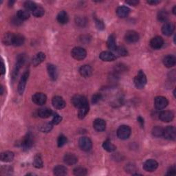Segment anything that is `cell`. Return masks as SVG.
<instances>
[{"instance_id":"obj_1","label":"cell","mask_w":176,"mask_h":176,"mask_svg":"<svg viewBox=\"0 0 176 176\" xmlns=\"http://www.w3.org/2000/svg\"><path fill=\"white\" fill-rule=\"evenodd\" d=\"M134 82L135 86L138 89H141L144 88L147 82V77L145 74L144 73V72L140 70L138 72V74L135 77Z\"/></svg>"},{"instance_id":"obj_2","label":"cell","mask_w":176,"mask_h":176,"mask_svg":"<svg viewBox=\"0 0 176 176\" xmlns=\"http://www.w3.org/2000/svg\"><path fill=\"white\" fill-rule=\"evenodd\" d=\"M131 128L127 125H121L117 130V136L121 140H127L131 135Z\"/></svg>"},{"instance_id":"obj_3","label":"cell","mask_w":176,"mask_h":176,"mask_svg":"<svg viewBox=\"0 0 176 176\" xmlns=\"http://www.w3.org/2000/svg\"><path fill=\"white\" fill-rule=\"evenodd\" d=\"M29 74H30L29 70H26L20 78L19 85H18V88H17L18 93H19L20 95L24 94L25 88H26L28 78L29 77Z\"/></svg>"},{"instance_id":"obj_4","label":"cell","mask_w":176,"mask_h":176,"mask_svg":"<svg viewBox=\"0 0 176 176\" xmlns=\"http://www.w3.org/2000/svg\"><path fill=\"white\" fill-rule=\"evenodd\" d=\"M72 56L77 61H81L83 60L87 56V52L81 47H76L72 50Z\"/></svg>"},{"instance_id":"obj_5","label":"cell","mask_w":176,"mask_h":176,"mask_svg":"<svg viewBox=\"0 0 176 176\" xmlns=\"http://www.w3.org/2000/svg\"><path fill=\"white\" fill-rule=\"evenodd\" d=\"M78 145L81 150L84 151V152H89L90 151L92 147V142L91 140L88 137H81L78 141Z\"/></svg>"},{"instance_id":"obj_6","label":"cell","mask_w":176,"mask_h":176,"mask_svg":"<svg viewBox=\"0 0 176 176\" xmlns=\"http://www.w3.org/2000/svg\"><path fill=\"white\" fill-rule=\"evenodd\" d=\"M25 61H26V57H25L24 55H19L17 56L16 66L15 67V69H14L13 72V74H12L13 79H15V78L17 77L21 66H22L25 63Z\"/></svg>"},{"instance_id":"obj_7","label":"cell","mask_w":176,"mask_h":176,"mask_svg":"<svg viewBox=\"0 0 176 176\" xmlns=\"http://www.w3.org/2000/svg\"><path fill=\"white\" fill-rule=\"evenodd\" d=\"M72 103L73 105L75 107L79 109L83 105H84L85 104L88 103V101L85 96L77 94L72 97Z\"/></svg>"},{"instance_id":"obj_8","label":"cell","mask_w":176,"mask_h":176,"mask_svg":"<svg viewBox=\"0 0 176 176\" xmlns=\"http://www.w3.org/2000/svg\"><path fill=\"white\" fill-rule=\"evenodd\" d=\"M33 136L29 133V134H27L26 136H24L22 141H21V147L24 149V150H28L30 149L31 147L33 145Z\"/></svg>"},{"instance_id":"obj_9","label":"cell","mask_w":176,"mask_h":176,"mask_svg":"<svg viewBox=\"0 0 176 176\" xmlns=\"http://www.w3.org/2000/svg\"><path fill=\"white\" fill-rule=\"evenodd\" d=\"M164 138L169 141H175L176 138L175 129L173 126H168L164 129L163 135Z\"/></svg>"},{"instance_id":"obj_10","label":"cell","mask_w":176,"mask_h":176,"mask_svg":"<svg viewBox=\"0 0 176 176\" xmlns=\"http://www.w3.org/2000/svg\"><path fill=\"white\" fill-rule=\"evenodd\" d=\"M168 104V100L164 96H157L154 99V105L157 109H163Z\"/></svg>"},{"instance_id":"obj_11","label":"cell","mask_w":176,"mask_h":176,"mask_svg":"<svg viewBox=\"0 0 176 176\" xmlns=\"http://www.w3.org/2000/svg\"><path fill=\"white\" fill-rule=\"evenodd\" d=\"M139 38L140 37L138 33L134 30L127 31L125 36V40L129 44H134V43L138 41Z\"/></svg>"},{"instance_id":"obj_12","label":"cell","mask_w":176,"mask_h":176,"mask_svg":"<svg viewBox=\"0 0 176 176\" xmlns=\"http://www.w3.org/2000/svg\"><path fill=\"white\" fill-rule=\"evenodd\" d=\"M158 167V163L155 160L149 159L145 162L143 164V168L147 172H153Z\"/></svg>"},{"instance_id":"obj_13","label":"cell","mask_w":176,"mask_h":176,"mask_svg":"<svg viewBox=\"0 0 176 176\" xmlns=\"http://www.w3.org/2000/svg\"><path fill=\"white\" fill-rule=\"evenodd\" d=\"M32 101H33L36 105H43L45 103L46 100H47V97L44 93H36L33 96H32Z\"/></svg>"},{"instance_id":"obj_14","label":"cell","mask_w":176,"mask_h":176,"mask_svg":"<svg viewBox=\"0 0 176 176\" xmlns=\"http://www.w3.org/2000/svg\"><path fill=\"white\" fill-rule=\"evenodd\" d=\"M52 103L55 108L57 109H63L66 105V103L65 102L64 99L59 96H56L53 97L52 100Z\"/></svg>"},{"instance_id":"obj_15","label":"cell","mask_w":176,"mask_h":176,"mask_svg":"<svg viewBox=\"0 0 176 176\" xmlns=\"http://www.w3.org/2000/svg\"><path fill=\"white\" fill-rule=\"evenodd\" d=\"M174 118L173 113L171 111H164L159 114V118L164 123H169L173 120Z\"/></svg>"},{"instance_id":"obj_16","label":"cell","mask_w":176,"mask_h":176,"mask_svg":"<svg viewBox=\"0 0 176 176\" xmlns=\"http://www.w3.org/2000/svg\"><path fill=\"white\" fill-rule=\"evenodd\" d=\"M63 161L67 165L72 166V165H74L77 163L78 158L74 154L71 153H67L65 154V156L63 157Z\"/></svg>"},{"instance_id":"obj_17","label":"cell","mask_w":176,"mask_h":176,"mask_svg":"<svg viewBox=\"0 0 176 176\" xmlns=\"http://www.w3.org/2000/svg\"><path fill=\"white\" fill-rule=\"evenodd\" d=\"M164 41L163 39L159 36H156V37H153L152 40L150 41V45L153 49L157 50L162 48V46L163 45Z\"/></svg>"},{"instance_id":"obj_18","label":"cell","mask_w":176,"mask_h":176,"mask_svg":"<svg viewBox=\"0 0 176 176\" xmlns=\"http://www.w3.org/2000/svg\"><path fill=\"white\" fill-rule=\"evenodd\" d=\"M93 127L97 131H103L106 128V122L102 118H97L94 121Z\"/></svg>"},{"instance_id":"obj_19","label":"cell","mask_w":176,"mask_h":176,"mask_svg":"<svg viewBox=\"0 0 176 176\" xmlns=\"http://www.w3.org/2000/svg\"><path fill=\"white\" fill-rule=\"evenodd\" d=\"M100 59H101L103 61H113L115 59H116V56L114 53L110 51H104L102 52L99 55Z\"/></svg>"},{"instance_id":"obj_20","label":"cell","mask_w":176,"mask_h":176,"mask_svg":"<svg viewBox=\"0 0 176 176\" xmlns=\"http://www.w3.org/2000/svg\"><path fill=\"white\" fill-rule=\"evenodd\" d=\"M175 30V26L173 23L167 22L164 24V26L162 28V32L166 36H170L173 33Z\"/></svg>"},{"instance_id":"obj_21","label":"cell","mask_w":176,"mask_h":176,"mask_svg":"<svg viewBox=\"0 0 176 176\" xmlns=\"http://www.w3.org/2000/svg\"><path fill=\"white\" fill-rule=\"evenodd\" d=\"M47 70L50 79L52 81H56L58 78V70L56 67L52 64H48Z\"/></svg>"},{"instance_id":"obj_22","label":"cell","mask_w":176,"mask_h":176,"mask_svg":"<svg viewBox=\"0 0 176 176\" xmlns=\"http://www.w3.org/2000/svg\"><path fill=\"white\" fill-rule=\"evenodd\" d=\"M163 62L164 66H166L167 67H172L176 63V59L173 55H167L164 57Z\"/></svg>"},{"instance_id":"obj_23","label":"cell","mask_w":176,"mask_h":176,"mask_svg":"<svg viewBox=\"0 0 176 176\" xmlns=\"http://www.w3.org/2000/svg\"><path fill=\"white\" fill-rule=\"evenodd\" d=\"M79 73L82 77L85 78L89 77L92 74V68L88 65H84L80 67Z\"/></svg>"},{"instance_id":"obj_24","label":"cell","mask_w":176,"mask_h":176,"mask_svg":"<svg viewBox=\"0 0 176 176\" xmlns=\"http://www.w3.org/2000/svg\"><path fill=\"white\" fill-rule=\"evenodd\" d=\"M15 155L12 152L10 151H6L1 153V160L4 163H10L12 162L14 159Z\"/></svg>"},{"instance_id":"obj_25","label":"cell","mask_w":176,"mask_h":176,"mask_svg":"<svg viewBox=\"0 0 176 176\" xmlns=\"http://www.w3.org/2000/svg\"><path fill=\"white\" fill-rule=\"evenodd\" d=\"M129 13H130V9L127 6H120L116 10L117 15L120 18L127 17L129 15Z\"/></svg>"},{"instance_id":"obj_26","label":"cell","mask_w":176,"mask_h":176,"mask_svg":"<svg viewBox=\"0 0 176 176\" xmlns=\"http://www.w3.org/2000/svg\"><path fill=\"white\" fill-rule=\"evenodd\" d=\"M56 19L61 24H66L69 21V17H68L67 13L66 11L62 10L57 15Z\"/></svg>"},{"instance_id":"obj_27","label":"cell","mask_w":176,"mask_h":176,"mask_svg":"<svg viewBox=\"0 0 176 176\" xmlns=\"http://www.w3.org/2000/svg\"><path fill=\"white\" fill-rule=\"evenodd\" d=\"M45 59V55L44 52H39L32 59V64L34 66H37L41 64Z\"/></svg>"},{"instance_id":"obj_28","label":"cell","mask_w":176,"mask_h":176,"mask_svg":"<svg viewBox=\"0 0 176 176\" xmlns=\"http://www.w3.org/2000/svg\"><path fill=\"white\" fill-rule=\"evenodd\" d=\"M52 110L49 108H41L38 110V116L41 118H48L52 115Z\"/></svg>"},{"instance_id":"obj_29","label":"cell","mask_w":176,"mask_h":176,"mask_svg":"<svg viewBox=\"0 0 176 176\" xmlns=\"http://www.w3.org/2000/svg\"><path fill=\"white\" fill-rule=\"evenodd\" d=\"M66 167L63 165H57L54 168V174L57 176H62L66 175L67 171Z\"/></svg>"},{"instance_id":"obj_30","label":"cell","mask_w":176,"mask_h":176,"mask_svg":"<svg viewBox=\"0 0 176 176\" xmlns=\"http://www.w3.org/2000/svg\"><path fill=\"white\" fill-rule=\"evenodd\" d=\"M14 37H15V34L12 33V32H6V33L3 35V43L6 45H13Z\"/></svg>"},{"instance_id":"obj_31","label":"cell","mask_w":176,"mask_h":176,"mask_svg":"<svg viewBox=\"0 0 176 176\" xmlns=\"http://www.w3.org/2000/svg\"><path fill=\"white\" fill-rule=\"evenodd\" d=\"M107 47H108V48L111 50V51L112 52L116 51L117 46L116 44V39H115L114 35H112L109 36L108 38V40H107Z\"/></svg>"},{"instance_id":"obj_32","label":"cell","mask_w":176,"mask_h":176,"mask_svg":"<svg viewBox=\"0 0 176 176\" xmlns=\"http://www.w3.org/2000/svg\"><path fill=\"white\" fill-rule=\"evenodd\" d=\"M25 42V38L24 36L20 34H15V37H14L13 45L14 46H21Z\"/></svg>"},{"instance_id":"obj_33","label":"cell","mask_w":176,"mask_h":176,"mask_svg":"<svg viewBox=\"0 0 176 176\" xmlns=\"http://www.w3.org/2000/svg\"><path fill=\"white\" fill-rule=\"evenodd\" d=\"M89 109V103H86L84 105H83L81 108H79V112H78V118L80 119H83L84 118L86 115L88 114V112Z\"/></svg>"},{"instance_id":"obj_34","label":"cell","mask_w":176,"mask_h":176,"mask_svg":"<svg viewBox=\"0 0 176 176\" xmlns=\"http://www.w3.org/2000/svg\"><path fill=\"white\" fill-rule=\"evenodd\" d=\"M103 147L104 149L108 152H113L116 149V147L113 145L109 140H107V141L103 142Z\"/></svg>"},{"instance_id":"obj_35","label":"cell","mask_w":176,"mask_h":176,"mask_svg":"<svg viewBox=\"0 0 176 176\" xmlns=\"http://www.w3.org/2000/svg\"><path fill=\"white\" fill-rule=\"evenodd\" d=\"M17 17L21 21L27 20L30 18V13L26 10H19L17 13Z\"/></svg>"},{"instance_id":"obj_36","label":"cell","mask_w":176,"mask_h":176,"mask_svg":"<svg viewBox=\"0 0 176 176\" xmlns=\"http://www.w3.org/2000/svg\"><path fill=\"white\" fill-rule=\"evenodd\" d=\"M168 19V14L167 10H162L157 13V19L160 22H167V21Z\"/></svg>"},{"instance_id":"obj_37","label":"cell","mask_w":176,"mask_h":176,"mask_svg":"<svg viewBox=\"0 0 176 176\" xmlns=\"http://www.w3.org/2000/svg\"><path fill=\"white\" fill-rule=\"evenodd\" d=\"M43 160L41 158V156L40 154H37L34 157L33 160V165L35 168H40L43 167Z\"/></svg>"},{"instance_id":"obj_38","label":"cell","mask_w":176,"mask_h":176,"mask_svg":"<svg viewBox=\"0 0 176 176\" xmlns=\"http://www.w3.org/2000/svg\"><path fill=\"white\" fill-rule=\"evenodd\" d=\"M32 13V15H33V16H35V17H41L42 16H44L45 13V10L41 6H37V7H36Z\"/></svg>"},{"instance_id":"obj_39","label":"cell","mask_w":176,"mask_h":176,"mask_svg":"<svg viewBox=\"0 0 176 176\" xmlns=\"http://www.w3.org/2000/svg\"><path fill=\"white\" fill-rule=\"evenodd\" d=\"M163 131L164 129L160 127V126H156L155 127H153L152 129V135L154 136V137L158 138L160 137L163 135Z\"/></svg>"},{"instance_id":"obj_40","label":"cell","mask_w":176,"mask_h":176,"mask_svg":"<svg viewBox=\"0 0 176 176\" xmlns=\"http://www.w3.org/2000/svg\"><path fill=\"white\" fill-rule=\"evenodd\" d=\"M53 124L51 123H47L45 124H43L41 126H40L39 128V130H40L43 133H48L52 130V129L53 127Z\"/></svg>"},{"instance_id":"obj_41","label":"cell","mask_w":176,"mask_h":176,"mask_svg":"<svg viewBox=\"0 0 176 176\" xmlns=\"http://www.w3.org/2000/svg\"><path fill=\"white\" fill-rule=\"evenodd\" d=\"M74 175L77 176H84L88 174L87 169L83 167H77L74 169Z\"/></svg>"},{"instance_id":"obj_42","label":"cell","mask_w":176,"mask_h":176,"mask_svg":"<svg viewBox=\"0 0 176 176\" xmlns=\"http://www.w3.org/2000/svg\"><path fill=\"white\" fill-rule=\"evenodd\" d=\"M37 4L33 2H31V1H27L24 3V8H26V10L27 11H33L34 9L37 7Z\"/></svg>"},{"instance_id":"obj_43","label":"cell","mask_w":176,"mask_h":176,"mask_svg":"<svg viewBox=\"0 0 176 176\" xmlns=\"http://www.w3.org/2000/svg\"><path fill=\"white\" fill-rule=\"evenodd\" d=\"M117 55L118 56H125L127 55V50H126V48H124L123 46H119V47H117L116 51H115Z\"/></svg>"},{"instance_id":"obj_44","label":"cell","mask_w":176,"mask_h":176,"mask_svg":"<svg viewBox=\"0 0 176 176\" xmlns=\"http://www.w3.org/2000/svg\"><path fill=\"white\" fill-rule=\"evenodd\" d=\"M67 142V139L66 136H65L63 134H61L59 136L58 138V141H57V144H58L59 147H62L65 145L66 144Z\"/></svg>"},{"instance_id":"obj_45","label":"cell","mask_w":176,"mask_h":176,"mask_svg":"<svg viewBox=\"0 0 176 176\" xmlns=\"http://www.w3.org/2000/svg\"><path fill=\"white\" fill-rule=\"evenodd\" d=\"M13 168L9 166H3L1 168V173L3 175H10L13 173Z\"/></svg>"},{"instance_id":"obj_46","label":"cell","mask_w":176,"mask_h":176,"mask_svg":"<svg viewBox=\"0 0 176 176\" xmlns=\"http://www.w3.org/2000/svg\"><path fill=\"white\" fill-rule=\"evenodd\" d=\"M103 99V96L100 94H96L92 96V102L93 104H96L99 102H100V100Z\"/></svg>"},{"instance_id":"obj_47","label":"cell","mask_w":176,"mask_h":176,"mask_svg":"<svg viewBox=\"0 0 176 176\" xmlns=\"http://www.w3.org/2000/svg\"><path fill=\"white\" fill-rule=\"evenodd\" d=\"M62 120V117L59 116L58 114H55L53 117V119L52 120V123L53 125H58Z\"/></svg>"},{"instance_id":"obj_48","label":"cell","mask_w":176,"mask_h":176,"mask_svg":"<svg viewBox=\"0 0 176 176\" xmlns=\"http://www.w3.org/2000/svg\"><path fill=\"white\" fill-rule=\"evenodd\" d=\"M76 23L80 26H84L86 24V20L83 17H77L76 18Z\"/></svg>"},{"instance_id":"obj_49","label":"cell","mask_w":176,"mask_h":176,"mask_svg":"<svg viewBox=\"0 0 176 176\" xmlns=\"http://www.w3.org/2000/svg\"><path fill=\"white\" fill-rule=\"evenodd\" d=\"M96 26L100 30H103L105 29V25H104L103 21L100 19L96 20Z\"/></svg>"},{"instance_id":"obj_50","label":"cell","mask_w":176,"mask_h":176,"mask_svg":"<svg viewBox=\"0 0 176 176\" xmlns=\"http://www.w3.org/2000/svg\"><path fill=\"white\" fill-rule=\"evenodd\" d=\"M176 174V168L175 166L171 167L167 171V175H175Z\"/></svg>"},{"instance_id":"obj_51","label":"cell","mask_w":176,"mask_h":176,"mask_svg":"<svg viewBox=\"0 0 176 176\" xmlns=\"http://www.w3.org/2000/svg\"><path fill=\"white\" fill-rule=\"evenodd\" d=\"M125 2H126L127 4H129V5L134 6L138 4V3H139V2L136 1V0H130V1H126Z\"/></svg>"},{"instance_id":"obj_52","label":"cell","mask_w":176,"mask_h":176,"mask_svg":"<svg viewBox=\"0 0 176 176\" xmlns=\"http://www.w3.org/2000/svg\"><path fill=\"white\" fill-rule=\"evenodd\" d=\"M126 168H127V171H133L135 170V167H134V165H133V164H127L126 166Z\"/></svg>"},{"instance_id":"obj_53","label":"cell","mask_w":176,"mask_h":176,"mask_svg":"<svg viewBox=\"0 0 176 176\" xmlns=\"http://www.w3.org/2000/svg\"><path fill=\"white\" fill-rule=\"evenodd\" d=\"M137 120H138V122L139 123L140 125L141 126V127H144V119H143V118L141 116H139L137 118Z\"/></svg>"},{"instance_id":"obj_54","label":"cell","mask_w":176,"mask_h":176,"mask_svg":"<svg viewBox=\"0 0 176 176\" xmlns=\"http://www.w3.org/2000/svg\"><path fill=\"white\" fill-rule=\"evenodd\" d=\"M160 2V1H157V0H151V1H147V3H148L149 4H151V5L158 4Z\"/></svg>"},{"instance_id":"obj_55","label":"cell","mask_w":176,"mask_h":176,"mask_svg":"<svg viewBox=\"0 0 176 176\" xmlns=\"http://www.w3.org/2000/svg\"><path fill=\"white\" fill-rule=\"evenodd\" d=\"M6 73V67L4 63H3V60H2V75H3Z\"/></svg>"},{"instance_id":"obj_56","label":"cell","mask_w":176,"mask_h":176,"mask_svg":"<svg viewBox=\"0 0 176 176\" xmlns=\"http://www.w3.org/2000/svg\"><path fill=\"white\" fill-rule=\"evenodd\" d=\"M14 3H15V2H14V1H10V2H9V4H8V5H9L10 6H12Z\"/></svg>"},{"instance_id":"obj_57","label":"cell","mask_w":176,"mask_h":176,"mask_svg":"<svg viewBox=\"0 0 176 176\" xmlns=\"http://www.w3.org/2000/svg\"><path fill=\"white\" fill-rule=\"evenodd\" d=\"M0 89H1V92H0V94L2 95L3 94V88L2 85H1V88H0Z\"/></svg>"},{"instance_id":"obj_58","label":"cell","mask_w":176,"mask_h":176,"mask_svg":"<svg viewBox=\"0 0 176 176\" xmlns=\"http://www.w3.org/2000/svg\"><path fill=\"white\" fill-rule=\"evenodd\" d=\"M175 8H176V6H174L173 9V13L174 15H175Z\"/></svg>"}]
</instances>
